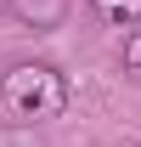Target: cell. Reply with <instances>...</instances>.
Returning <instances> with one entry per match:
<instances>
[{
	"instance_id": "cell-1",
	"label": "cell",
	"mask_w": 141,
	"mask_h": 147,
	"mask_svg": "<svg viewBox=\"0 0 141 147\" xmlns=\"http://www.w3.org/2000/svg\"><path fill=\"white\" fill-rule=\"evenodd\" d=\"M0 102H6L11 119L40 125V119H56V113L68 108V79L51 62H17V68H6V79H0Z\"/></svg>"
},
{
	"instance_id": "cell-2",
	"label": "cell",
	"mask_w": 141,
	"mask_h": 147,
	"mask_svg": "<svg viewBox=\"0 0 141 147\" xmlns=\"http://www.w3.org/2000/svg\"><path fill=\"white\" fill-rule=\"evenodd\" d=\"M90 17L107 28H136L141 23V0H90Z\"/></svg>"
},
{
	"instance_id": "cell-3",
	"label": "cell",
	"mask_w": 141,
	"mask_h": 147,
	"mask_svg": "<svg viewBox=\"0 0 141 147\" xmlns=\"http://www.w3.org/2000/svg\"><path fill=\"white\" fill-rule=\"evenodd\" d=\"M119 62H124V74H136V79H141V23H136V28H124V51H119Z\"/></svg>"
},
{
	"instance_id": "cell-4",
	"label": "cell",
	"mask_w": 141,
	"mask_h": 147,
	"mask_svg": "<svg viewBox=\"0 0 141 147\" xmlns=\"http://www.w3.org/2000/svg\"><path fill=\"white\" fill-rule=\"evenodd\" d=\"M6 6H11V0H0V11H6Z\"/></svg>"
}]
</instances>
